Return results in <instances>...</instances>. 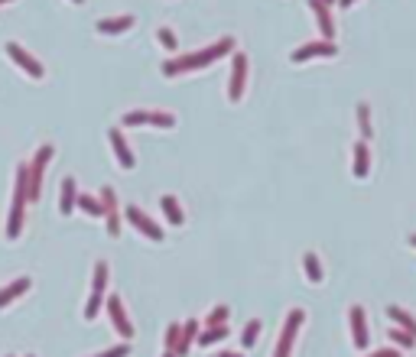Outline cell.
<instances>
[{
	"label": "cell",
	"instance_id": "cell-1",
	"mask_svg": "<svg viewBox=\"0 0 416 357\" xmlns=\"http://www.w3.org/2000/svg\"><path fill=\"white\" fill-rule=\"evenodd\" d=\"M231 53H235V42L218 39V42H212L208 49H199V53H192V55L163 62V75H166V78H176V75H182V72H195V68H205V65H212L215 59H224V55H231Z\"/></svg>",
	"mask_w": 416,
	"mask_h": 357
},
{
	"label": "cell",
	"instance_id": "cell-2",
	"mask_svg": "<svg viewBox=\"0 0 416 357\" xmlns=\"http://www.w3.org/2000/svg\"><path fill=\"white\" fill-rule=\"evenodd\" d=\"M26 201H30V163L17 166V185H13V208H10V221H7V237L17 241L23 234V221H26Z\"/></svg>",
	"mask_w": 416,
	"mask_h": 357
},
{
	"label": "cell",
	"instance_id": "cell-3",
	"mask_svg": "<svg viewBox=\"0 0 416 357\" xmlns=\"http://www.w3.org/2000/svg\"><path fill=\"white\" fill-rule=\"evenodd\" d=\"M107 276H111L107 263H105V260H98V263H95V276H91V295H88V305H85V318H88V322H91V318H98V312L105 309Z\"/></svg>",
	"mask_w": 416,
	"mask_h": 357
},
{
	"label": "cell",
	"instance_id": "cell-4",
	"mask_svg": "<svg viewBox=\"0 0 416 357\" xmlns=\"http://www.w3.org/2000/svg\"><path fill=\"white\" fill-rule=\"evenodd\" d=\"M55 149L46 143V147L36 149V156L30 159V201L39 199V192H43V176H46V166H49V159H53Z\"/></svg>",
	"mask_w": 416,
	"mask_h": 357
},
{
	"label": "cell",
	"instance_id": "cell-5",
	"mask_svg": "<svg viewBox=\"0 0 416 357\" xmlns=\"http://www.w3.org/2000/svg\"><path fill=\"white\" fill-rule=\"evenodd\" d=\"M105 309H107V315H111V325L118 328V335L124 338V341H130V338H134V322H130L127 312H124V302H120V295H107V299H105Z\"/></svg>",
	"mask_w": 416,
	"mask_h": 357
},
{
	"label": "cell",
	"instance_id": "cell-6",
	"mask_svg": "<svg viewBox=\"0 0 416 357\" xmlns=\"http://www.w3.org/2000/svg\"><path fill=\"white\" fill-rule=\"evenodd\" d=\"M247 88V55L244 53H231V84H228V98L241 101Z\"/></svg>",
	"mask_w": 416,
	"mask_h": 357
},
{
	"label": "cell",
	"instance_id": "cell-7",
	"mask_svg": "<svg viewBox=\"0 0 416 357\" xmlns=\"http://www.w3.org/2000/svg\"><path fill=\"white\" fill-rule=\"evenodd\" d=\"M124 214H127V221L134 224V228H137L140 234H143V237H150V241H163V228H160V224H156L153 218H150V214H147L143 208L130 205V208L124 211Z\"/></svg>",
	"mask_w": 416,
	"mask_h": 357
},
{
	"label": "cell",
	"instance_id": "cell-8",
	"mask_svg": "<svg viewBox=\"0 0 416 357\" xmlns=\"http://www.w3.org/2000/svg\"><path fill=\"white\" fill-rule=\"evenodd\" d=\"M7 55H10V59H13V65H17L20 72H26V75H30V78H36V82H39V78H43V75H46V68H43V65L36 62V59H33V55L26 53L23 46H17V42H10V46H7Z\"/></svg>",
	"mask_w": 416,
	"mask_h": 357
},
{
	"label": "cell",
	"instance_id": "cell-9",
	"mask_svg": "<svg viewBox=\"0 0 416 357\" xmlns=\"http://www.w3.org/2000/svg\"><path fill=\"white\" fill-rule=\"evenodd\" d=\"M338 53V46H335V42H306V46H299L296 53L289 55V59H293V62H309V59H332V55Z\"/></svg>",
	"mask_w": 416,
	"mask_h": 357
},
{
	"label": "cell",
	"instance_id": "cell-10",
	"mask_svg": "<svg viewBox=\"0 0 416 357\" xmlns=\"http://www.w3.org/2000/svg\"><path fill=\"white\" fill-rule=\"evenodd\" d=\"M107 140H111V149H114V156H118V166L120 169H134V166H137L134 149L127 147V140H124V130H120V127L107 130Z\"/></svg>",
	"mask_w": 416,
	"mask_h": 357
},
{
	"label": "cell",
	"instance_id": "cell-11",
	"mask_svg": "<svg viewBox=\"0 0 416 357\" xmlns=\"http://www.w3.org/2000/svg\"><path fill=\"white\" fill-rule=\"evenodd\" d=\"M348 322H352V341L354 347H368L371 345V335H368V315H364V309L361 305H352L348 309Z\"/></svg>",
	"mask_w": 416,
	"mask_h": 357
},
{
	"label": "cell",
	"instance_id": "cell-12",
	"mask_svg": "<svg viewBox=\"0 0 416 357\" xmlns=\"http://www.w3.org/2000/svg\"><path fill=\"white\" fill-rule=\"evenodd\" d=\"M101 205H105V221H107V234L118 237L120 234V211H118V195L114 189H101Z\"/></svg>",
	"mask_w": 416,
	"mask_h": 357
},
{
	"label": "cell",
	"instance_id": "cell-13",
	"mask_svg": "<svg viewBox=\"0 0 416 357\" xmlns=\"http://www.w3.org/2000/svg\"><path fill=\"white\" fill-rule=\"evenodd\" d=\"M309 7H312V13H316V20H319L322 39H325V42H335V23H332L329 3H322V0H309Z\"/></svg>",
	"mask_w": 416,
	"mask_h": 357
},
{
	"label": "cell",
	"instance_id": "cell-14",
	"mask_svg": "<svg viewBox=\"0 0 416 357\" xmlns=\"http://www.w3.org/2000/svg\"><path fill=\"white\" fill-rule=\"evenodd\" d=\"M59 214H72L75 211V201H78V185H75V178H62V185H59Z\"/></svg>",
	"mask_w": 416,
	"mask_h": 357
},
{
	"label": "cell",
	"instance_id": "cell-15",
	"mask_svg": "<svg viewBox=\"0 0 416 357\" xmlns=\"http://www.w3.org/2000/svg\"><path fill=\"white\" fill-rule=\"evenodd\" d=\"M199 331H202V328H199V322H186V325H182V331H179V345H176V351H172V354H176V357L189 354V351H192V345L199 341Z\"/></svg>",
	"mask_w": 416,
	"mask_h": 357
},
{
	"label": "cell",
	"instance_id": "cell-16",
	"mask_svg": "<svg viewBox=\"0 0 416 357\" xmlns=\"http://www.w3.org/2000/svg\"><path fill=\"white\" fill-rule=\"evenodd\" d=\"M30 286H33V280H30V276H17L13 283H7V286H3V289H0V309H3V305H10L13 299H20V295L26 293Z\"/></svg>",
	"mask_w": 416,
	"mask_h": 357
},
{
	"label": "cell",
	"instance_id": "cell-17",
	"mask_svg": "<svg viewBox=\"0 0 416 357\" xmlns=\"http://www.w3.org/2000/svg\"><path fill=\"white\" fill-rule=\"evenodd\" d=\"M387 318H394L397 328H404L406 335L416 338V318L406 312V309H400V305H387Z\"/></svg>",
	"mask_w": 416,
	"mask_h": 357
},
{
	"label": "cell",
	"instance_id": "cell-18",
	"mask_svg": "<svg viewBox=\"0 0 416 357\" xmlns=\"http://www.w3.org/2000/svg\"><path fill=\"white\" fill-rule=\"evenodd\" d=\"M134 26V17H114V20H98L95 30L107 33V36H118V33H127Z\"/></svg>",
	"mask_w": 416,
	"mask_h": 357
},
{
	"label": "cell",
	"instance_id": "cell-19",
	"mask_svg": "<svg viewBox=\"0 0 416 357\" xmlns=\"http://www.w3.org/2000/svg\"><path fill=\"white\" fill-rule=\"evenodd\" d=\"M371 172V153H368V143H354V178H364Z\"/></svg>",
	"mask_w": 416,
	"mask_h": 357
},
{
	"label": "cell",
	"instance_id": "cell-20",
	"mask_svg": "<svg viewBox=\"0 0 416 357\" xmlns=\"http://www.w3.org/2000/svg\"><path fill=\"white\" fill-rule=\"evenodd\" d=\"M160 208H163V214H166V221H170V224H176V228H179L182 221H186L179 199H172V195H163V199H160Z\"/></svg>",
	"mask_w": 416,
	"mask_h": 357
},
{
	"label": "cell",
	"instance_id": "cell-21",
	"mask_svg": "<svg viewBox=\"0 0 416 357\" xmlns=\"http://www.w3.org/2000/svg\"><path fill=\"white\" fill-rule=\"evenodd\" d=\"M231 335V328L228 325H218V328H202V331H199V341H195V345H218V341H224V338Z\"/></svg>",
	"mask_w": 416,
	"mask_h": 357
},
{
	"label": "cell",
	"instance_id": "cell-22",
	"mask_svg": "<svg viewBox=\"0 0 416 357\" xmlns=\"http://www.w3.org/2000/svg\"><path fill=\"white\" fill-rule=\"evenodd\" d=\"M75 208H82L88 218H105V205H101V199H91V195H78Z\"/></svg>",
	"mask_w": 416,
	"mask_h": 357
},
{
	"label": "cell",
	"instance_id": "cell-23",
	"mask_svg": "<svg viewBox=\"0 0 416 357\" xmlns=\"http://www.w3.org/2000/svg\"><path fill=\"white\" fill-rule=\"evenodd\" d=\"M302 266H306V276H309V283H322V263H319V257L316 253H302Z\"/></svg>",
	"mask_w": 416,
	"mask_h": 357
},
{
	"label": "cell",
	"instance_id": "cell-24",
	"mask_svg": "<svg viewBox=\"0 0 416 357\" xmlns=\"http://www.w3.org/2000/svg\"><path fill=\"white\" fill-rule=\"evenodd\" d=\"M260 331H264V322H260V318H251V322L244 325V331H241V345H244V347H254L257 338H260Z\"/></svg>",
	"mask_w": 416,
	"mask_h": 357
},
{
	"label": "cell",
	"instance_id": "cell-25",
	"mask_svg": "<svg viewBox=\"0 0 416 357\" xmlns=\"http://www.w3.org/2000/svg\"><path fill=\"white\" fill-rule=\"evenodd\" d=\"M147 124L163 127V130H170V127H176V117L166 114V111H150V114H147Z\"/></svg>",
	"mask_w": 416,
	"mask_h": 357
},
{
	"label": "cell",
	"instance_id": "cell-26",
	"mask_svg": "<svg viewBox=\"0 0 416 357\" xmlns=\"http://www.w3.org/2000/svg\"><path fill=\"white\" fill-rule=\"evenodd\" d=\"M218 325H228V305H215L208 318H205V328H218Z\"/></svg>",
	"mask_w": 416,
	"mask_h": 357
},
{
	"label": "cell",
	"instance_id": "cell-27",
	"mask_svg": "<svg viewBox=\"0 0 416 357\" xmlns=\"http://www.w3.org/2000/svg\"><path fill=\"white\" fill-rule=\"evenodd\" d=\"M147 114L150 111H127V114L120 117V130H124V127H143L147 124Z\"/></svg>",
	"mask_w": 416,
	"mask_h": 357
},
{
	"label": "cell",
	"instance_id": "cell-28",
	"mask_svg": "<svg viewBox=\"0 0 416 357\" xmlns=\"http://www.w3.org/2000/svg\"><path fill=\"white\" fill-rule=\"evenodd\" d=\"M358 127H361V137L364 140L371 137V107H368V104H358Z\"/></svg>",
	"mask_w": 416,
	"mask_h": 357
},
{
	"label": "cell",
	"instance_id": "cell-29",
	"mask_svg": "<svg viewBox=\"0 0 416 357\" xmlns=\"http://www.w3.org/2000/svg\"><path fill=\"white\" fill-rule=\"evenodd\" d=\"M156 39H160L163 46L170 49V53H176V49H179V39H176V33H172L170 26H160V30H156Z\"/></svg>",
	"mask_w": 416,
	"mask_h": 357
},
{
	"label": "cell",
	"instance_id": "cell-30",
	"mask_svg": "<svg viewBox=\"0 0 416 357\" xmlns=\"http://www.w3.org/2000/svg\"><path fill=\"white\" fill-rule=\"evenodd\" d=\"M390 341L400 347H416V338L413 335H406L404 328H390Z\"/></svg>",
	"mask_w": 416,
	"mask_h": 357
},
{
	"label": "cell",
	"instance_id": "cell-31",
	"mask_svg": "<svg viewBox=\"0 0 416 357\" xmlns=\"http://www.w3.org/2000/svg\"><path fill=\"white\" fill-rule=\"evenodd\" d=\"M179 331H182L179 322H172V325L166 328V351H176V345H179Z\"/></svg>",
	"mask_w": 416,
	"mask_h": 357
},
{
	"label": "cell",
	"instance_id": "cell-32",
	"mask_svg": "<svg viewBox=\"0 0 416 357\" xmlns=\"http://www.w3.org/2000/svg\"><path fill=\"white\" fill-rule=\"evenodd\" d=\"M127 354H130V345H118V347H107V351H101L95 357H127Z\"/></svg>",
	"mask_w": 416,
	"mask_h": 357
},
{
	"label": "cell",
	"instance_id": "cell-33",
	"mask_svg": "<svg viewBox=\"0 0 416 357\" xmlns=\"http://www.w3.org/2000/svg\"><path fill=\"white\" fill-rule=\"evenodd\" d=\"M368 357H400L394 351V347H387V351H374V354H368Z\"/></svg>",
	"mask_w": 416,
	"mask_h": 357
},
{
	"label": "cell",
	"instance_id": "cell-34",
	"mask_svg": "<svg viewBox=\"0 0 416 357\" xmlns=\"http://www.w3.org/2000/svg\"><path fill=\"white\" fill-rule=\"evenodd\" d=\"M218 357H244V354H235V351H221Z\"/></svg>",
	"mask_w": 416,
	"mask_h": 357
},
{
	"label": "cell",
	"instance_id": "cell-35",
	"mask_svg": "<svg viewBox=\"0 0 416 357\" xmlns=\"http://www.w3.org/2000/svg\"><path fill=\"white\" fill-rule=\"evenodd\" d=\"M338 3H342V7H352V3H354V0H338Z\"/></svg>",
	"mask_w": 416,
	"mask_h": 357
},
{
	"label": "cell",
	"instance_id": "cell-36",
	"mask_svg": "<svg viewBox=\"0 0 416 357\" xmlns=\"http://www.w3.org/2000/svg\"><path fill=\"white\" fill-rule=\"evenodd\" d=\"M163 357H176V354H172V351H163Z\"/></svg>",
	"mask_w": 416,
	"mask_h": 357
},
{
	"label": "cell",
	"instance_id": "cell-37",
	"mask_svg": "<svg viewBox=\"0 0 416 357\" xmlns=\"http://www.w3.org/2000/svg\"><path fill=\"white\" fill-rule=\"evenodd\" d=\"M410 244H413V247H416V234H410Z\"/></svg>",
	"mask_w": 416,
	"mask_h": 357
},
{
	"label": "cell",
	"instance_id": "cell-38",
	"mask_svg": "<svg viewBox=\"0 0 416 357\" xmlns=\"http://www.w3.org/2000/svg\"><path fill=\"white\" fill-rule=\"evenodd\" d=\"M322 3H329V7H332V3H335V0H322Z\"/></svg>",
	"mask_w": 416,
	"mask_h": 357
},
{
	"label": "cell",
	"instance_id": "cell-39",
	"mask_svg": "<svg viewBox=\"0 0 416 357\" xmlns=\"http://www.w3.org/2000/svg\"><path fill=\"white\" fill-rule=\"evenodd\" d=\"M72 3H82V0H72Z\"/></svg>",
	"mask_w": 416,
	"mask_h": 357
},
{
	"label": "cell",
	"instance_id": "cell-40",
	"mask_svg": "<svg viewBox=\"0 0 416 357\" xmlns=\"http://www.w3.org/2000/svg\"><path fill=\"white\" fill-rule=\"evenodd\" d=\"M0 3H7V0H0Z\"/></svg>",
	"mask_w": 416,
	"mask_h": 357
}]
</instances>
